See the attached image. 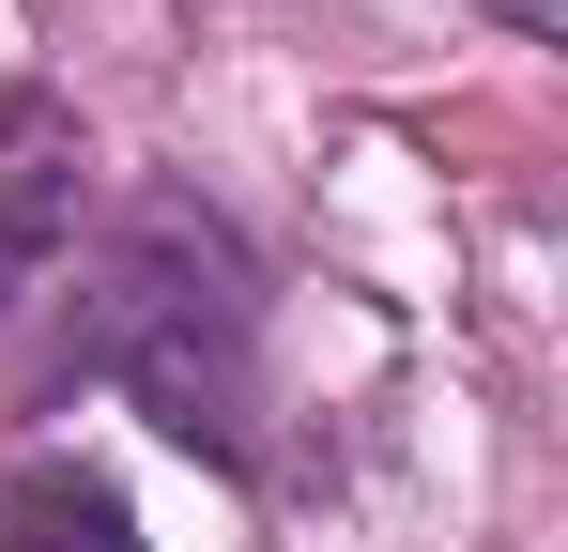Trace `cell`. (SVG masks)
Returning a JSON list of instances; mask_svg holds the SVG:
<instances>
[{
  "instance_id": "obj_1",
  "label": "cell",
  "mask_w": 568,
  "mask_h": 552,
  "mask_svg": "<svg viewBox=\"0 0 568 552\" xmlns=\"http://www.w3.org/2000/svg\"><path fill=\"white\" fill-rule=\"evenodd\" d=\"M78 384H123V399H139L170 446H200V460L262 446V292H246V246H231L200 200H139L93 246Z\"/></svg>"
},
{
  "instance_id": "obj_2",
  "label": "cell",
  "mask_w": 568,
  "mask_h": 552,
  "mask_svg": "<svg viewBox=\"0 0 568 552\" xmlns=\"http://www.w3.org/2000/svg\"><path fill=\"white\" fill-rule=\"evenodd\" d=\"M62 246H78V139H62V123H16V139H0V307L62 262Z\"/></svg>"
},
{
  "instance_id": "obj_3",
  "label": "cell",
  "mask_w": 568,
  "mask_h": 552,
  "mask_svg": "<svg viewBox=\"0 0 568 552\" xmlns=\"http://www.w3.org/2000/svg\"><path fill=\"white\" fill-rule=\"evenodd\" d=\"M0 552H154V538H139V507L108 491L93 460H31L0 491Z\"/></svg>"
},
{
  "instance_id": "obj_4",
  "label": "cell",
  "mask_w": 568,
  "mask_h": 552,
  "mask_svg": "<svg viewBox=\"0 0 568 552\" xmlns=\"http://www.w3.org/2000/svg\"><path fill=\"white\" fill-rule=\"evenodd\" d=\"M491 16H507L523 47H568V0H491Z\"/></svg>"
}]
</instances>
